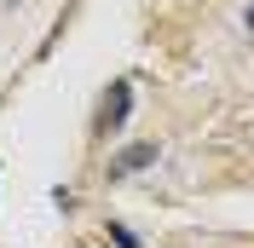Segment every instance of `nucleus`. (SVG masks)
<instances>
[{
    "label": "nucleus",
    "instance_id": "nucleus-5",
    "mask_svg": "<svg viewBox=\"0 0 254 248\" xmlns=\"http://www.w3.org/2000/svg\"><path fill=\"white\" fill-rule=\"evenodd\" d=\"M6 6H23V0H6Z\"/></svg>",
    "mask_w": 254,
    "mask_h": 248
},
{
    "label": "nucleus",
    "instance_id": "nucleus-3",
    "mask_svg": "<svg viewBox=\"0 0 254 248\" xmlns=\"http://www.w3.org/2000/svg\"><path fill=\"white\" fill-rule=\"evenodd\" d=\"M110 243H116V248H144L139 237H133V231H127V225H122V219H110Z\"/></svg>",
    "mask_w": 254,
    "mask_h": 248
},
{
    "label": "nucleus",
    "instance_id": "nucleus-1",
    "mask_svg": "<svg viewBox=\"0 0 254 248\" xmlns=\"http://www.w3.org/2000/svg\"><path fill=\"white\" fill-rule=\"evenodd\" d=\"M127 116H133V81H110V93H104V104H98V133H104V139L122 133Z\"/></svg>",
    "mask_w": 254,
    "mask_h": 248
},
{
    "label": "nucleus",
    "instance_id": "nucleus-2",
    "mask_svg": "<svg viewBox=\"0 0 254 248\" xmlns=\"http://www.w3.org/2000/svg\"><path fill=\"white\" fill-rule=\"evenodd\" d=\"M144 168H156V144L144 139V144H127V150H116L110 156V168H104V179H133V173H144Z\"/></svg>",
    "mask_w": 254,
    "mask_h": 248
},
{
    "label": "nucleus",
    "instance_id": "nucleus-4",
    "mask_svg": "<svg viewBox=\"0 0 254 248\" xmlns=\"http://www.w3.org/2000/svg\"><path fill=\"white\" fill-rule=\"evenodd\" d=\"M249 29H254V6H249Z\"/></svg>",
    "mask_w": 254,
    "mask_h": 248
}]
</instances>
